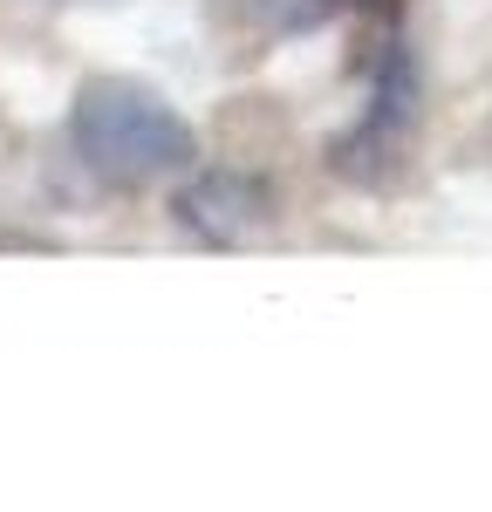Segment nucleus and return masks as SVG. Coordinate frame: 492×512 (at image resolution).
Instances as JSON below:
<instances>
[{
  "instance_id": "obj_1",
  "label": "nucleus",
  "mask_w": 492,
  "mask_h": 512,
  "mask_svg": "<svg viewBox=\"0 0 492 512\" xmlns=\"http://www.w3.org/2000/svg\"><path fill=\"white\" fill-rule=\"evenodd\" d=\"M69 151L110 192L178 185L199 164V130L137 76H89L69 103Z\"/></svg>"
},
{
  "instance_id": "obj_2",
  "label": "nucleus",
  "mask_w": 492,
  "mask_h": 512,
  "mask_svg": "<svg viewBox=\"0 0 492 512\" xmlns=\"http://www.w3.org/2000/svg\"><path fill=\"white\" fill-rule=\"evenodd\" d=\"M410 130H417V69H410L404 41H383L376 48V89H369V110L356 117V130H342L328 144V171L383 192L410 158Z\"/></svg>"
},
{
  "instance_id": "obj_3",
  "label": "nucleus",
  "mask_w": 492,
  "mask_h": 512,
  "mask_svg": "<svg viewBox=\"0 0 492 512\" xmlns=\"http://www.w3.org/2000/svg\"><path fill=\"white\" fill-rule=\"evenodd\" d=\"M171 219L205 246H253L281 226V192L246 164H192L171 192Z\"/></svg>"
},
{
  "instance_id": "obj_4",
  "label": "nucleus",
  "mask_w": 492,
  "mask_h": 512,
  "mask_svg": "<svg viewBox=\"0 0 492 512\" xmlns=\"http://www.w3.org/2000/svg\"><path fill=\"white\" fill-rule=\"evenodd\" d=\"M342 0H212V14L246 41H281V35H308L322 28Z\"/></svg>"
}]
</instances>
